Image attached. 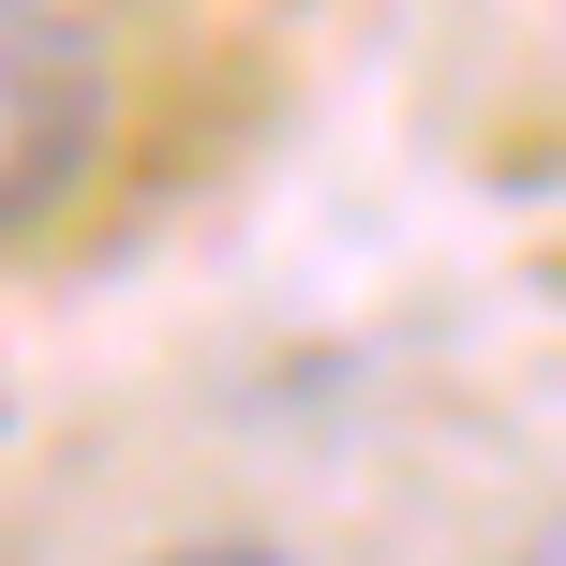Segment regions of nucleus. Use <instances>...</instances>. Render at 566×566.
<instances>
[{
	"label": "nucleus",
	"instance_id": "nucleus-1",
	"mask_svg": "<svg viewBox=\"0 0 566 566\" xmlns=\"http://www.w3.org/2000/svg\"><path fill=\"white\" fill-rule=\"evenodd\" d=\"M105 135H119L105 30L75 0H0V239L60 224L105 165Z\"/></svg>",
	"mask_w": 566,
	"mask_h": 566
},
{
	"label": "nucleus",
	"instance_id": "nucleus-2",
	"mask_svg": "<svg viewBox=\"0 0 566 566\" xmlns=\"http://www.w3.org/2000/svg\"><path fill=\"white\" fill-rule=\"evenodd\" d=\"M149 566H298V552H269V537H179V552H149Z\"/></svg>",
	"mask_w": 566,
	"mask_h": 566
},
{
	"label": "nucleus",
	"instance_id": "nucleus-3",
	"mask_svg": "<svg viewBox=\"0 0 566 566\" xmlns=\"http://www.w3.org/2000/svg\"><path fill=\"white\" fill-rule=\"evenodd\" d=\"M522 566H566V507H552V522H537V537H522Z\"/></svg>",
	"mask_w": 566,
	"mask_h": 566
}]
</instances>
